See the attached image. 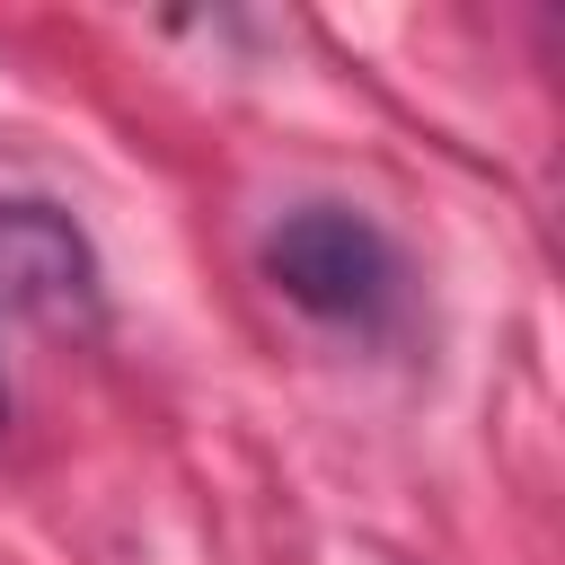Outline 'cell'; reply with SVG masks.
Segmentation results:
<instances>
[{
    "label": "cell",
    "mask_w": 565,
    "mask_h": 565,
    "mask_svg": "<svg viewBox=\"0 0 565 565\" xmlns=\"http://www.w3.org/2000/svg\"><path fill=\"white\" fill-rule=\"evenodd\" d=\"M265 274L282 300H300L327 327H388L406 300V265L388 230L353 203H300L265 230Z\"/></svg>",
    "instance_id": "obj_1"
},
{
    "label": "cell",
    "mask_w": 565,
    "mask_h": 565,
    "mask_svg": "<svg viewBox=\"0 0 565 565\" xmlns=\"http://www.w3.org/2000/svg\"><path fill=\"white\" fill-rule=\"evenodd\" d=\"M0 300L35 327H97V256L62 203H0Z\"/></svg>",
    "instance_id": "obj_2"
},
{
    "label": "cell",
    "mask_w": 565,
    "mask_h": 565,
    "mask_svg": "<svg viewBox=\"0 0 565 565\" xmlns=\"http://www.w3.org/2000/svg\"><path fill=\"white\" fill-rule=\"evenodd\" d=\"M0 424H9V380H0Z\"/></svg>",
    "instance_id": "obj_3"
}]
</instances>
